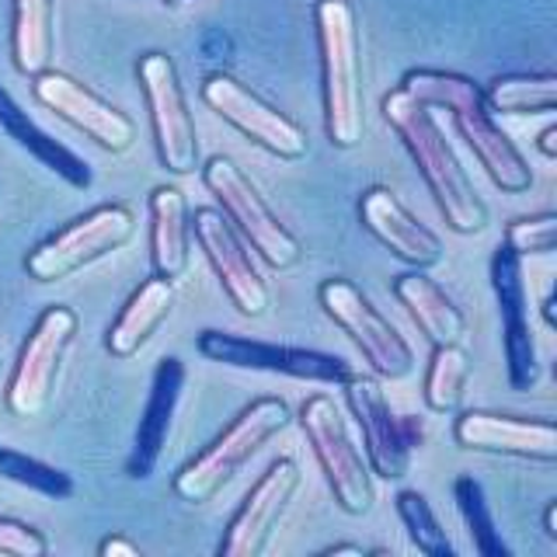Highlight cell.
<instances>
[{"mask_svg": "<svg viewBox=\"0 0 557 557\" xmlns=\"http://www.w3.org/2000/svg\"><path fill=\"white\" fill-rule=\"evenodd\" d=\"M164 4H171V8H182V4H185V0H164Z\"/></svg>", "mask_w": 557, "mask_h": 557, "instance_id": "cell-38", "label": "cell"}, {"mask_svg": "<svg viewBox=\"0 0 557 557\" xmlns=\"http://www.w3.org/2000/svg\"><path fill=\"white\" fill-rule=\"evenodd\" d=\"M484 104L492 115H540L557 109L554 74H509L487 84Z\"/></svg>", "mask_w": 557, "mask_h": 557, "instance_id": "cell-26", "label": "cell"}, {"mask_svg": "<svg viewBox=\"0 0 557 557\" xmlns=\"http://www.w3.org/2000/svg\"><path fill=\"white\" fill-rule=\"evenodd\" d=\"M293 425V411L283 397H258L209 443L196 460H188L174 474V495L188 505H206L223 492L237 470L275 435Z\"/></svg>", "mask_w": 557, "mask_h": 557, "instance_id": "cell-4", "label": "cell"}, {"mask_svg": "<svg viewBox=\"0 0 557 557\" xmlns=\"http://www.w3.org/2000/svg\"><path fill=\"white\" fill-rule=\"evenodd\" d=\"M139 91L147 98L157 157L171 174H191L199 164V133L182 91L178 66L168 52H144L136 63Z\"/></svg>", "mask_w": 557, "mask_h": 557, "instance_id": "cell-11", "label": "cell"}, {"mask_svg": "<svg viewBox=\"0 0 557 557\" xmlns=\"http://www.w3.org/2000/svg\"><path fill=\"white\" fill-rule=\"evenodd\" d=\"M300 429L307 435V443L318 457L331 495H335L338 509L345 516H366L376 502L373 487V470L359 453L348 422L342 418L335 397L313 394L300 405Z\"/></svg>", "mask_w": 557, "mask_h": 557, "instance_id": "cell-5", "label": "cell"}, {"mask_svg": "<svg viewBox=\"0 0 557 557\" xmlns=\"http://www.w3.org/2000/svg\"><path fill=\"white\" fill-rule=\"evenodd\" d=\"M318 42L324 77V133L338 150H356L366 133L356 14L345 0H318Z\"/></svg>", "mask_w": 557, "mask_h": 557, "instance_id": "cell-3", "label": "cell"}, {"mask_svg": "<svg viewBox=\"0 0 557 557\" xmlns=\"http://www.w3.org/2000/svg\"><path fill=\"white\" fill-rule=\"evenodd\" d=\"M536 147H540V153L547 157V161H554V157H557V126L540 129V136H536Z\"/></svg>", "mask_w": 557, "mask_h": 557, "instance_id": "cell-34", "label": "cell"}, {"mask_svg": "<svg viewBox=\"0 0 557 557\" xmlns=\"http://www.w3.org/2000/svg\"><path fill=\"white\" fill-rule=\"evenodd\" d=\"M544 533L557 544V502H550L547 509H544Z\"/></svg>", "mask_w": 557, "mask_h": 557, "instance_id": "cell-37", "label": "cell"}, {"mask_svg": "<svg viewBox=\"0 0 557 557\" xmlns=\"http://www.w3.org/2000/svg\"><path fill=\"white\" fill-rule=\"evenodd\" d=\"M492 289L502 310L505 335V370H509L512 391H533L540 380V356L527 318V278H522V258L512 248H498L492 258Z\"/></svg>", "mask_w": 557, "mask_h": 557, "instance_id": "cell-17", "label": "cell"}, {"mask_svg": "<svg viewBox=\"0 0 557 557\" xmlns=\"http://www.w3.org/2000/svg\"><path fill=\"white\" fill-rule=\"evenodd\" d=\"M32 95L49 112H57L63 122L81 129L87 139H95L101 150L126 153L136 144V122L126 112H119L115 104L98 98L77 77L63 74V70L49 66L39 77H32Z\"/></svg>", "mask_w": 557, "mask_h": 557, "instance_id": "cell-15", "label": "cell"}, {"mask_svg": "<svg viewBox=\"0 0 557 557\" xmlns=\"http://www.w3.org/2000/svg\"><path fill=\"white\" fill-rule=\"evenodd\" d=\"M101 557H144V550H139L133 540L126 536H109V540H101V547H98Z\"/></svg>", "mask_w": 557, "mask_h": 557, "instance_id": "cell-33", "label": "cell"}, {"mask_svg": "<svg viewBox=\"0 0 557 557\" xmlns=\"http://www.w3.org/2000/svg\"><path fill=\"white\" fill-rule=\"evenodd\" d=\"M136 234V216L129 206H98L91 213L66 223L63 231L46 237L39 248L28 251L25 272L35 283H60V278L81 272L84 265L119 251Z\"/></svg>", "mask_w": 557, "mask_h": 557, "instance_id": "cell-8", "label": "cell"}, {"mask_svg": "<svg viewBox=\"0 0 557 557\" xmlns=\"http://www.w3.org/2000/svg\"><path fill=\"white\" fill-rule=\"evenodd\" d=\"M0 129H4L11 139H17L35 161L49 168L66 185H74V188L91 185V171H87V164L70 147H63L57 136H49L39 122L28 119V112L11 98L8 87H0Z\"/></svg>", "mask_w": 557, "mask_h": 557, "instance_id": "cell-24", "label": "cell"}, {"mask_svg": "<svg viewBox=\"0 0 557 557\" xmlns=\"http://www.w3.org/2000/svg\"><path fill=\"white\" fill-rule=\"evenodd\" d=\"M318 300L327 318L352 338V345L359 348L362 359L370 362V370L380 380L394 383V380L411 376L414 370L411 345L356 283H348V278H324L318 289Z\"/></svg>", "mask_w": 557, "mask_h": 557, "instance_id": "cell-9", "label": "cell"}, {"mask_svg": "<svg viewBox=\"0 0 557 557\" xmlns=\"http://www.w3.org/2000/svg\"><path fill=\"white\" fill-rule=\"evenodd\" d=\"M470 376V359L463 345H440L432 348L429 373H425V405L435 414H449L460 408L463 387Z\"/></svg>", "mask_w": 557, "mask_h": 557, "instance_id": "cell-27", "label": "cell"}, {"mask_svg": "<svg viewBox=\"0 0 557 557\" xmlns=\"http://www.w3.org/2000/svg\"><path fill=\"white\" fill-rule=\"evenodd\" d=\"M191 258V226H188V202L182 196V188L161 185L150 196V261L153 275L178 278L188 272Z\"/></svg>", "mask_w": 557, "mask_h": 557, "instance_id": "cell-22", "label": "cell"}, {"mask_svg": "<svg viewBox=\"0 0 557 557\" xmlns=\"http://www.w3.org/2000/svg\"><path fill=\"white\" fill-rule=\"evenodd\" d=\"M394 502H397V516H400V522H405L411 544L425 557H453V554H457L422 492H411V487H405V492H397Z\"/></svg>", "mask_w": 557, "mask_h": 557, "instance_id": "cell-30", "label": "cell"}, {"mask_svg": "<svg viewBox=\"0 0 557 557\" xmlns=\"http://www.w3.org/2000/svg\"><path fill=\"white\" fill-rule=\"evenodd\" d=\"M0 554L4 557H46L49 540L35 527H28V522L0 516Z\"/></svg>", "mask_w": 557, "mask_h": 557, "instance_id": "cell-32", "label": "cell"}, {"mask_svg": "<svg viewBox=\"0 0 557 557\" xmlns=\"http://www.w3.org/2000/svg\"><path fill=\"white\" fill-rule=\"evenodd\" d=\"M540 310H544L547 327H557V293H547V296H544V304H540Z\"/></svg>", "mask_w": 557, "mask_h": 557, "instance_id": "cell-36", "label": "cell"}, {"mask_svg": "<svg viewBox=\"0 0 557 557\" xmlns=\"http://www.w3.org/2000/svg\"><path fill=\"white\" fill-rule=\"evenodd\" d=\"M300 492V467L289 457H278L261 481L240 502L237 516L231 519L223 540H220V557H261L269 550L278 522L289 512L293 495Z\"/></svg>", "mask_w": 557, "mask_h": 557, "instance_id": "cell-16", "label": "cell"}, {"mask_svg": "<svg viewBox=\"0 0 557 557\" xmlns=\"http://www.w3.org/2000/svg\"><path fill=\"white\" fill-rule=\"evenodd\" d=\"M397 304L408 310L414 327L422 331L432 348L440 345H463L467 342V318L463 310L446 296V289L435 278L418 272H405L394 278Z\"/></svg>", "mask_w": 557, "mask_h": 557, "instance_id": "cell-21", "label": "cell"}, {"mask_svg": "<svg viewBox=\"0 0 557 557\" xmlns=\"http://www.w3.org/2000/svg\"><path fill=\"white\" fill-rule=\"evenodd\" d=\"M453 435L463 449L519 457L536 463L557 460V425L550 418H516L495 411H463L453 425Z\"/></svg>", "mask_w": 557, "mask_h": 557, "instance_id": "cell-18", "label": "cell"}, {"mask_svg": "<svg viewBox=\"0 0 557 557\" xmlns=\"http://www.w3.org/2000/svg\"><path fill=\"white\" fill-rule=\"evenodd\" d=\"M196 345L206 359L234 366V370L283 373L293 380H313V383H342L348 373H352L348 362H342L331 352H318V348L258 342V338H244V335H226V331H213V327L202 331Z\"/></svg>", "mask_w": 557, "mask_h": 557, "instance_id": "cell-14", "label": "cell"}, {"mask_svg": "<svg viewBox=\"0 0 557 557\" xmlns=\"http://www.w3.org/2000/svg\"><path fill=\"white\" fill-rule=\"evenodd\" d=\"M397 87L425 101L429 109H446L457 122L460 136L467 139V147L474 150L481 168L487 171V178L502 191L522 196V191L533 188L530 164L522 161L512 139L495 126V115L484 104V91L470 77L453 74V70H408Z\"/></svg>", "mask_w": 557, "mask_h": 557, "instance_id": "cell-2", "label": "cell"}, {"mask_svg": "<svg viewBox=\"0 0 557 557\" xmlns=\"http://www.w3.org/2000/svg\"><path fill=\"white\" fill-rule=\"evenodd\" d=\"M185 380H188V370L178 356H164L157 362L147 408H144V418H139V429H136V446L126 460V474L133 481H147L153 474L157 460H161L168 432H171V418L178 411V400L185 391Z\"/></svg>", "mask_w": 557, "mask_h": 557, "instance_id": "cell-20", "label": "cell"}, {"mask_svg": "<svg viewBox=\"0 0 557 557\" xmlns=\"http://www.w3.org/2000/svg\"><path fill=\"white\" fill-rule=\"evenodd\" d=\"M505 248H512L519 258L527 255H550L557 248V216L554 213H536V216H519L505 231Z\"/></svg>", "mask_w": 557, "mask_h": 557, "instance_id": "cell-31", "label": "cell"}, {"mask_svg": "<svg viewBox=\"0 0 557 557\" xmlns=\"http://www.w3.org/2000/svg\"><path fill=\"white\" fill-rule=\"evenodd\" d=\"M202 182L213 191L223 206V216L234 223V231L244 237L248 248L258 251V258L265 261L272 272H289L300 265L304 248L296 240L278 216L272 213V206L265 196L255 188V182L244 174V168L231 157H213L202 168Z\"/></svg>", "mask_w": 557, "mask_h": 557, "instance_id": "cell-6", "label": "cell"}, {"mask_svg": "<svg viewBox=\"0 0 557 557\" xmlns=\"http://www.w3.org/2000/svg\"><path fill=\"white\" fill-rule=\"evenodd\" d=\"M383 119H387V126L405 144L418 171H422L435 209L443 213L449 231L481 234L487 226V206L478 196L470 174L463 171L460 157L446 144V133L435 122L429 104L411 98L405 87H394L391 95H383Z\"/></svg>", "mask_w": 557, "mask_h": 557, "instance_id": "cell-1", "label": "cell"}, {"mask_svg": "<svg viewBox=\"0 0 557 557\" xmlns=\"http://www.w3.org/2000/svg\"><path fill=\"white\" fill-rule=\"evenodd\" d=\"M453 498L460 505V516L467 522L470 536H474V547L484 554V557H512L509 544L502 540V530L495 527V516H492V505L484 498V487L478 478H457L453 484Z\"/></svg>", "mask_w": 557, "mask_h": 557, "instance_id": "cell-28", "label": "cell"}, {"mask_svg": "<svg viewBox=\"0 0 557 557\" xmlns=\"http://www.w3.org/2000/svg\"><path fill=\"white\" fill-rule=\"evenodd\" d=\"M191 234H196L202 255L209 258L223 293L231 296L234 310L240 318H265L269 307H272V289L269 283L261 278L251 248L244 244V237L234 231V223L226 220L220 209H196L188 216Z\"/></svg>", "mask_w": 557, "mask_h": 557, "instance_id": "cell-12", "label": "cell"}, {"mask_svg": "<svg viewBox=\"0 0 557 557\" xmlns=\"http://www.w3.org/2000/svg\"><path fill=\"white\" fill-rule=\"evenodd\" d=\"M74 335H77V313L70 307L52 304L39 313V321L28 331L22 356H17L14 373L8 380L4 405L14 418H39L49 408L63 370V356Z\"/></svg>", "mask_w": 557, "mask_h": 557, "instance_id": "cell-10", "label": "cell"}, {"mask_svg": "<svg viewBox=\"0 0 557 557\" xmlns=\"http://www.w3.org/2000/svg\"><path fill=\"white\" fill-rule=\"evenodd\" d=\"M359 220L383 248H391L394 258L414 269H432L443 261V240L435 237L429 226L418 223L405 202H400L391 188L373 185L362 191L359 199Z\"/></svg>", "mask_w": 557, "mask_h": 557, "instance_id": "cell-19", "label": "cell"}, {"mask_svg": "<svg viewBox=\"0 0 557 557\" xmlns=\"http://www.w3.org/2000/svg\"><path fill=\"white\" fill-rule=\"evenodd\" d=\"M0 478H8L14 484L28 487V492L52 498V502H63L74 495V478L63 474L60 467H49L42 460L28 457V453H17L0 446Z\"/></svg>", "mask_w": 557, "mask_h": 557, "instance_id": "cell-29", "label": "cell"}, {"mask_svg": "<svg viewBox=\"0 0 557 557\" xmlns=\"http://www.w3.org/2000/svg\"><path fill=\"white\" fill-rule=\"evenodd\" d=\"M171 310H174L171 278L153 275L147 283H139V289L129 296L126 307L119 310L109 335H104V348L112 352V359H133L139 348L150 342L153 331L171 318Z\"/></svg>", "mask_w": 557, "mask_h": 557, "instance_id": "cell-23", "label": "cell"}, {"mask_svg": "<svg viewBox=\"0 0 557 557\" xmlns=\"http://www.w3.org/2000/svg\"><path fill=\"white\" fill-rule=\"evenodd\" d=\"M11 60L22 77L52 66V0H14Z\"/></svg>", "mask_w": 557, "mask_h": 557, "instance_id": "cell-25", "label": "cell"}, {"mask_svg": "<svg viewBox=\"0 0 557 557\" xmlns=\"http://www.w3.org/2000/svg\"><path fill=\"white\" fill-rule=\"evenodd\" d=\"M202 101L213 109L223 122H231L234 129H240L261 150H269L283 161H300L307 157V133L300 122H293L269 104L261 95H255L251 87H244L231 74H213L202 84Z\"/></svg>", "mask_w": 557, "mask_h": 557, "instance_id": "cell-13", "label": "cell"}, {"mask_svg": "<svg viewBox=\"0 0 557 557\" xmlns=\"http://www.w3.org/2000/svg\"><path fill=\"white\" fill-rule=\"evenodd\" d=\"M318 557H366V550L356 544H335V547H324Z\"/></svg>", "mask_w": 557, "mask_h": 557, "instance_id": "cell-35", "label": "cell"}, {"mask_svg": "<svg viewBox=\"0 0 557 557\" xmlns=\"http://www.w3.org/2000/svg\"><path fill=\"white\" fill-rule=\"evenodd\" d=\"M348 411L359 422L366 463L383 481H400L411 467V453L422 446L425 429L414 414H394L380 376L348 373L342 380Z\"/></svg>", "mask_w": 557, "mask_h": 557, "instance_id": "cell-7", "label": "cell"}]
</instances>
